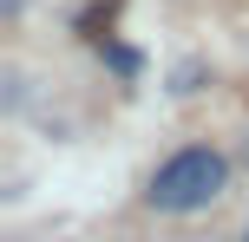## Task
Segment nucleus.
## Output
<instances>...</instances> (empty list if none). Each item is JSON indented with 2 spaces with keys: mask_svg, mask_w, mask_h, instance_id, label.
Returning a JSON list of instances; mask_svg holds the SVG:
<instances>
[{
  "mask_svg": "<svg viewBox=\"0 0 249 242\" xmlns=\"http://www.w3.org/2000/svg\"><path fill=\"white\" fill-rule=\"evenodd\" d=\"M230 183V164L210 151V144H190V151L164 157L158 177H151V210H164V216H190V210H210L216 196H223Z\"/></svg>",
  "mask_w": 249,
  "mask_h": 242,
  "instance_id": "f257e3e1",
  "label": "nucleus"
},
{
  "mask_svg": "<svg viewBox=\"0 0 249 242\" xmlns=\"http://www.w3.org/2000/svg\"><path fill=\"white\" fill-rule=\"evenodd\" d=\"M26 98H33L26 92V72L20 65H0V112H26Z\"/></svg>",
  "mask_w": 249,
  "mask_h": 242,
  "instance_id": "f03ea898",
  "label": "nucleus"
},
{
  "mask_svg": "<svg viewBox=\"0 0 249 242\" xmlns=\"http://www.w3.org/2000/svg\"><path fill=\"white\" fill-rule=\"evenodd\" d=\"M203 79H210V65H203V59H177V65H171V92H177V98L203 92Z\"/></svg>",
  "mask_w": 249,
  "mask_h": 242,
  "instance_id": "7ed1b4c3",
  "label": "nucleus"
},
{
  "mask_svg": "<svg viewBox=\"0 0 249 242\" xmlns=\"http://www.w3.org/2000/svg\"><path fill=\"white\" fill-rule=\"evenodd\" d=\"M243 157H249V131H243Z\"/></svg>",
  "mask_w": 249,
  "mask_h": 242,
  "instance_id": "20e7f679",
  "label": "nucleus"
},
{
  "mask_svg": "<svg viewBox=\"0 0 249 242\" xmlns=\"http://www.w3.org/2000/svg\"><path fill=\"white\" fill-rule=\"evenodd\" d=\"M243 242H249V236H243Z\"/></svg>",
  "mask_w": 249,
  "mask_h": 242,
  "instance_id": "39448f33",
  "label": "nucleus"
}]
</instances>
